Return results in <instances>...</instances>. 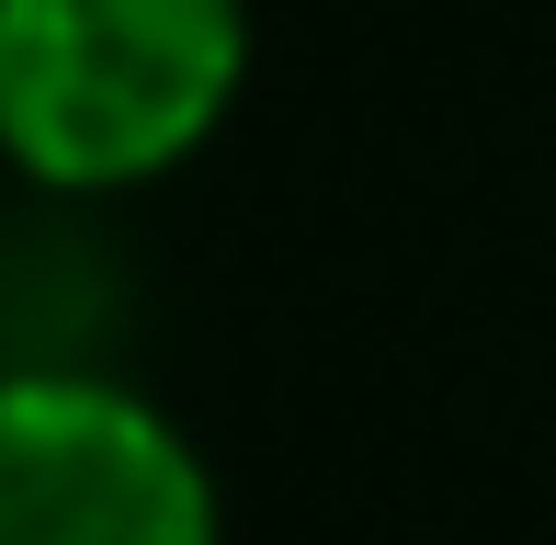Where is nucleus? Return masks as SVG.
<instances>
[{
    "label": "nucleus",
    "mask_w": 556,
    "mask_h": 545,
    "mask_svg": "<svg viewBox=\"0 0 556 545\" xmlns=\"http://www.w3.org/2000/svg\"><path fill=\"white\" fill-rule=\"evenodd\" d=\"M239 0H0V160L46 193H125L227 126Z\"/></svg>",
    "instance_id": "1"
},
{
    "label": "nucleus",
    "mask_w": 556,
    "mask_h": 545,
    "mask_svg": "<svg viewBox=\"0 0 556 545\" xmlns=\"http://www.w3.org/2000/svg\"><path fill=\"white\" fill-rule=\"evenodd\" d=\"M216 478L114 376H0V545H216Z\"/></svg>",
    "instance_id": "2"
}]
</instances>
